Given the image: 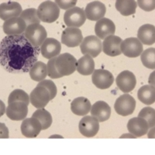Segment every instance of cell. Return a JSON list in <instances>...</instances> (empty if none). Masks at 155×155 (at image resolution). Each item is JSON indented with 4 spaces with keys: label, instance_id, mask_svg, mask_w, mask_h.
<instances>
[{
    "label": "cell",
    "instance_id": "obj_35",
    "mask_svg": "<svg viewBox=\"0 0 155 155\" xmlns=\"http://www.w3.org/2000/svg\"><path fill=\"white\" fill-rule=\"evenodd\" d=\"M37 86L44 87V88L48 90V92H50V95H51V100L54 99L55 96L57 95V92H58L57 86L54 82L53 81H51V80L45 79L42 81H40L37 84Z\"/></svg>",
    "mask_w": 155,
    "mask_h": 155
},
{
    "label": "cell",
    "instance_id": "obj_22",
    "mask_svg": "<svg viewBox=\"0 0 155 155\" xmlns=\"http://www.w3.org/2000/svg\"><path fill=\"white\" fill-rule=\"evenodd\" d=\"M21 133L27 138L37 137L42 130V127L38 120L33 117L25 119L21 124Z\"/></svg>",
    "mask_w": 155,
    "mask_h": 155
},
{
    "label": "cell",
    "instance_id": "obj_42",
    "mask_svg": "<svg viewBox=\"0 0 155 155\" xmlns=\"http://www.w3.org/2000/svg\"><path fill=\"white\" fill-rule=\"evenodd\" d=\"M5 109H6V107H5V103L2 100H0V117L5 113Z\"/></svg>",
    "mask_w": 155,
    "mask_h": 155
},
{
    "label": "cell",
    "instance_id": "obj_26",
    "mask_svg": "<svg viewBox=\"0 0 155 155\" xmlns=\"http://www.w3.org/2000/svg\"><path fill=\"white\" fill-rule=\"evenodd\" d=\"M78 72L82 75H90L95 71V61L93 58L89 55H84L78 61Z\"/></svg>",
    "mask_w": 155,
    "mask_h": 155
},
{
    "label": "cell",
    "instance_id": "obj_25",
    "mask_svg": "<svg viewBox=\"0 0 155 155\" xmlns=\"http://www.w3.org/2000/svg\"><path fill=\"white\" fill-rule=\"evenodd\" d=\"M137 39L145 45L155 44V27L152 24L142 25L137 31Z\"/></svg>",
    "mask_w": 155,
    "mask_h": 155
},
{
    "label": "cell",
    "instance_id": "obj_2",
    "mask_svg": "<svg viewBox=\"0 0 155 155\" xmlns=\"http://www.w3.org/2000/svg\"><path fill=\"white\" fill-rule=\"evenodd\" d=\"M37 11L40 20L47 23L55 22L60 15V9L55 2L52 1H45L41 3Z\"/></svg>",
    "mask_w": 155,
    "mask_h": 155
},
{
    "label": "cell",
    "instance_id": "obj_4",
    "mask_svg": "<svg viewBox=\"0 0 155 155\" xmlns=\"http://www.w3.org/2000/svg\"><path fill=\"white\" fill-rule=\"evenodd\" d=\"M77 64L76 58L69 53L61 54L55 61L57 70L62 77L73 74L77 69Z\"/></svg>",
    "mask_w": 155,
    "mask_h": 155
},
{
    "label": "cell",
    "instance_id": "obj_6",
    "mask_svg": "<svg viewBox=\"0 0 155 155\" xmlns=\"http://www.w3.org/2000/svg\"><path fill=\"white\" fill-rule=\"evenodd\" d=\"M86 20L85 10L80 7H75L67 10L64 15V22L68 27L79 28Z\"/></svg>",
    "mask_w": 155,
    "mask_h": 155
},
{
    "label": "cell",
    "instance_id": "obj_38",
    "mask_svg": "<svg viewBox=\"0 0 155 155\" xmlns=\"http://www.w3.org/2000/svg\"><path fill=\"white\" fill-rule=\"evenodd\" d=\"M55 3L58 5L59 9H64L66 11L70 9L75 7V5L77 3L76 0H56Z\"/></svg>",
    "mask_w": 155,
    "mask_h": 155
},
{
    "label": "cell",
    "instance_id": "obj_31",
    "mask_svg": "<svg viewBox=\"0 0 155 155\" xmlns=\"http://www.w3.org/2000/svg\"><path fill=\"white\" fill-rule=\"evenodd\" d=\"M19 17L26 23L27 27L32 24H40V19L37 16V11L34 8H30L23 10Z\"/></svg>",
    "mask_w": 155,
    "mask_h": 155
},
{
    "label": "cell",
    "instance_id": "obj_12",
    "mask_svg": "<svg viewBox=\"0 0 155 155\" xmlns=\"http://www.w3.org/2000/svg\"><path fill=\"white\" fill-rule=\"evenodd\" d=\"M51 101V95L44 87L37 86L30 95V102L34 107L44 109Z\"/></svg>",
    "mask_w": 155,
    "mask_h": 155
},
{
    "label": "cell",
    "instance_id": "obj_16",
    "mask_svg": "<svg viewBox=\"0 0 155 155\" xmlns=\"http://www.w3.org/2000/svg\"><path fill=\"white\" fill-rule=\"evenodd\" d=\"M123 40L120 37L112 35L106 37L102 42V51L109 57H116L122 54L121 44Z\"/></svg>",
    "mask_w": 155,
    "mask_h": 155
},
{
    "label": "cell",
    "instance_id": "obj_32",
    "mask_svg": "<svg viewBox=\"0 0 155 155\" xmlns=\"http://www.w3.org/2000/svg\"><path fill=\"white\" fill-rule=\"evenodd\" d=\"M143 65L149 69H155V48H150L143 51L140 55Z\"/></svg>",
    "mask_w": 155,
    "mask_h": 155
},
{
    "label": "cell",
    "instance_id": "obj_5",
    "mask_svg": "<svg viewBox=\"0 0 155 155\" xmlns=\"http://www.w3.org/2000/svg\"><path fill=\"white\" fill-rule=\"evenodd\" d=\"M80 48L83 55H89L92 58H96L102 52V43L96 36L90 35L83 39Z\"/></svg>",
    "mask_w": 155,
    "mask_h": 155
},
{
    "label": "cell",
    "instance_id": "obj_15",
    "mask_svg": "<svg viewBox=\"0 0 155 155\" xmlns=\"http://www.w3.org/2000/svg\"><path fill=\"white\" fill-rule=\"evenodd\" d=\"M5 114L10 120L14 121L24 120L28 114V106L23 102H12L6 107Z\"/></svg>",
    "mask_w": 155,
    "mask_h": 155
},
{
    "label": "cell",
    "instance_id": "obj_44",
    "mask_svg": "<svg viewBox=\"0 0 155 155\" xmlns=\"http://www.w3.org/2000/svg\"><path fill=\"white\" fill-rule=\"evenodd\" d=\"M49 138H50V139H52V138H61V139H63L64 137L59 135V134H54V135L50 136Z\"/></svg>",
    "mask_w": 155,
    "mask_h": 155
},
{
    "label": "cell",
    "instance_id": "obj_39",
    "mask_svg": "<svg viewBox=\"0 0 155 155\" xmlns=\"http://www.w3.org/2000/svg\"><path fill=\"white\" fill-rule=\"evenodd\" d=\"M9 138V129L5 124L0 123V139Z\"/></svg>",
    "mask_w": 155,
    "mask_h": 155
},
{
    "label": "cell",
    "instance_id": "obj_1",
    "mask_svg": "<svg viewBox=\"0 0 155 155\" xmlns=\"http://www.w3.org/2000/svg\"><path fill=\"white\" fill-rule=\"evenodd\" d=\"M41 49L32 46L23 34L6 36L0 42V65L12 74L27 73L37 61Z\"/></svg>",
    "mask_w": 155,
    "mask_h": 155
},
{
    "label": "cell",
    "instance_id": "obj_21",
    "mask_svg": "<svg viewBox=\"0 0 155 155\" xmlns=\"http://www.w3.org/2000/svg\"><path fill=\"white\" fill-rule=\"evenodd\" d=\"M106 12V5L99 1H94L86 5L85 13L86 19L92 21H99L104 18Z\"/></svg>",
    "mask_w": 155,
    "mask_h": 155
},
{
    "label": "cell",
    "instance_id": "obj_18",
    "mask_svg": "<svg viewBox=\"0 0 155 155\" xmlns=\"http://www.w3.org/2000/svg\"><path fill=\"white\" fill-rule=\"evenodd\" d=\"M116 31L115 23L108 18H102L97 21L95 25V33L96 37L101 40H105L109 36L114 35Z\"/></svg>",
    "mask_w": 155,
    "mask_h": 155
},
{
    "label": "cell",
    "instance_id": "obj_14",
    "mask_svg": "<svg viewBox=\"0 0 155 155\" xmlns=\"http://www.w3.org/2000/svg\"><path fill=\"white\" fill-rule=\"evenodd\" d=\"M61 43L54 38L49 37L45 40L41 47V54L47 59H52L61 54Z\"/></svg>",
    "mask_w": 155,
    "mask_h": 155
},
{
    "label": "cell",
    "instance_id": "obj_41",
    "mask_svg": "<svg viewBox=\"0 0 155 155\" xmlns=\"http://www.w3.org/2000/svg\"><path fill=\"white\" fill-rule=\"evenodd\" d=\"M147 137L150 139H155V127L149 130L147 133Z\"/></svg>",
    "mask_w": 155,
    "mask_h": 155
},
{
    "label": "cell",
    "instance_id": "obj_11",
    "mask_svg": "<svg viewBox=\"0 0 155 155\" xmlns=\"http://www.w3.org/2000/svg\"><path fill=\"white\" fill-rule=\"evenodd\" d=\"M92 81L95 86L100 89H106L114 82V77L106 69H96L92 73Z\"/></svg>",
    "mask_w": 155,
    "mask_h": 155
},
{
    "label": "cell",
    "instance_id": "obj_19",
    "mask_svg": "<svg viewBox=\"0 0 155 155\" xmlns=\"http://www.w3.org/2000/svg\"><path fill=\"white\" fill-rule=\"evenodd\" d=\"M22 12V6L17 2H8L0 4V19L4 21L19 17Z\"/></svg>",
    "mask_w": 155,
    "mask_h": 155
},
{
    "label": "cell",
    "instance_id": "obj_24",
    "mask_svg": "<svg viewBox=\"0 0 155 155\" xmlns=\"http://www.w3.org/2000/svg\"><path fill=\"white\" fill-rule=\"evenodd\" d=\"M92 109L90 101L85 97H78L71 103V109L74 114L80 116H85Z\"/></svg>",
    "mask_w": 155,
    "mask_h": 155
},
{
    "label": "cell",
    "instance_id": "obj_3",
    "mask_svg": "<svg viewBox=\"0 0 155 155\" xmlns=\"http://www.w3.org/2000/svg\"><path fill=\"white\" fill-rule=\"evenodd\" d=\"M23 36L27 38L32 46L37 48H40L43 43L48 38L46 29L44 28V26L41 25V23L32 24L27 27V29L23 33Z\"/></svg>",
    "mask_w": 155,
    "mask_h": 155
},
{
    "label": "cell",
    "instance_id": "obj_20",
    "mask_svg": "<svg viewBox=\"0 0 155 155\" xmlns=\"http://www.w3.org/2000/svg\"><path fill=\"white\" fill-rule=\"evenodd\" d=\"M149 125L147 122L140 117H134L127 123V130L129 133L135 136L136 137H140L149 131Z\"/></svg>",
    "mask_w": 155,
    "mask_h": 155
},
{
    "label": "cell",
    "instance_id": "obj_10",
    "mask_svg": "<svg viewBox=\"0 0 155 155\" xmlns=\"http://www.w3.org/2000/svg\"><path fill=\"white\" fill-rule=\"evenodd\" d=\"M116 85L124 94H128L135 88L137 79L134 74L130 71H124L116 78Z\"/></svg>",
    "mask_w": 155,
    "mask_h": 155
},
{
    "label": "cell",
    "instance_id": "obj_34",
    "mask_svg": "<svg viewBox=\"0 0 155 155\" xmlns=\"http://www.w3.org/2000/svg\"><path fill=\"white\" fill-rule=\"evenodd\" d=\"M138 117L143 118L147 122L149 128L151 129L155 127V109L147 106L141 109L138 114Z\"/></svg>",
    "mask_w": 155,
    "mask_h": 155
},
{
    "label": "cell",
    "instance_id": "obj_23",
    "mask_svg": "<svg viewBox=\"0 0 155 155\" xmlns=\"http://www.w3.org/2000/svg\"><path fill=\"white\" fill-rule=\"evenodd\" d=\"M91 115L99 120V122H105L109 120L111 116V108L104 101H98L92 106Z\"/></svg>",
    "mask_w": 155,
    "mask_h": 155
},
{
    "label": "cell",
    "instance_id": "obj_37",
    "mask_svg": "<svg viewBox=\"0 0 155 155\" xmlns=\"http://www.w3.org/2000/svg\"><path fill=\"white\" fill-rule=\"evenodd\" d=\"M137 5L142 10L150 12L155 9V0H138Z\"/></svg>",
    "mask_w": 155,
    "mask_h": 155
},
{
    "label": "cell",
    "instance_id": "obj_13",
    "mask_svg": "<svg viewBox=\"0 0 155 155\" xmlns=\"http://www.w3.org/2000/svg\"><path fill=\"white\" fill-rule=\"evenodd\" d=\"M82 41V33L79 28L68 27L62 32L61 43L68 48H76Z\"/></svg>",
    "mask_w": 155,
    "mask_h": 155
},
{
    "label": "cell",
    "instance_id": "obj_28",
    "mask_svg": "<svg viewBox=\"0 0 155 155\" xmlns=\"http://www.w3.org/2000/svg\"><path fill=\"white\" fill-rule=\"evenodd\" d=\"M29 73L32 80L38 82L44 81L48 75L47 64L42 61H37L32 66Z\"/></svg>",
    "mask_w": 155,
    "mask_h": 155
},
{
    "label": "cell",
    "instance_id": "obj_27",
    "mask_svg": "<svg viewBox=\"0 0 155 155\" xmlns=\"http://www.w3.org/2000/svg\"><path fill=\"white\" fill-rule=\"evenodd\" d=\"M137 98L145 105L153 104L155 102V88L150 85H143L138 90Z\"/></svg>",
    "mask_w": 155,
    "mask_h": 155
},
{
    "label": "cell",
    "instance_id": "obj_43",
    "mask_svg": "<svg viewBox=\"0 0 155 155\" xmlns=\"http://www.w3.org/2000/svg\"><path fill=\"white\" fill-rule=\"evenodd\" d=\"M120 138H131V139H133V138H134V139H136L137 137H136L135 136L133 135V134H131L129 133V134H124L123 135L120 136Z\"/></svg>",
    "mask_w": 155,
    "mask_h": 155
},
{
    "label": "cell",
    "instance_id": "obj_7",
    "mask_svg": "<svg viewBox=\"0 0 155 155\" xmlns=\"http://www.w3.org/2000/svg\"><path fill=\"white\" fill-rule=\"evenodd\" d=\"M136 108V101L129 94H124L116 100L114 109L116 113L122 116H127L132 114Z\"/></svg>",
    "mask_w": 155,
    "mask_h": 155
},
{
    "label": "cell",
    "instance_id": "obj_9",
    "mask_svg": "<svg viewBox=\"0 0 155 155\" xmlns=\"http://www.w3.org/2000/svg\"><path fill=\"white\" fill-rule=\"evenodd\" d=\"M78 129L83 136L86 137H92L99 132V122L94 116H83L78 124Z\"/></svg>",
    "mask_w": 155,
    "mask_h": 155
},
{
    "label": "cell",
    "instance_id": "obj_36",
    "mask_svg": "<svg viewBox=\"0 0 155 155\" xmlns=\"http://www.w3.org/2000/svg\"><path fill=\"white\" fill-rule=\"evenodd\" d=\"M56 58H54L52 59H50L47 64V70H48V75L50 78H53V79H57V78H62V76L58 73V70L56 68L55 65V61H56Z\"/></svg>",
    "mask_w": 155,
    "mask_h": 155
},
{
    "label": "cell",
    "instance_id": "obj_17",
    "mask_svg": "<svg viewBox=\"0 0 155 155\" xmlns=\"http://www.w3.org/2000/svg\"><path fill=\"white\" fill-rule=\"evenodd\" d=\"M2 28L7 36L22 35L27 29V25L21 18L16 17L4 22Z\"/></svg>",
    "mask_w": 155,
    "mask_h": 155
},
{
    "label": "cell",
    "instance_id": "obj_40",
    "mask_svg": "<svg viewBox=\"0 0 155 155\" xmlns=\"http://www.w3.org/2000/svg\"><path fill=\"white\" fill-rule=\"evenodd\" d=\"M148 83H149V85L155 88V70L150 73L149 78H148Z\"/></svg>",
    "mask_w": 155,
    "mask_h": 155
},
{
    "label": "cell",
    "instance_id": "obj_33",
    "mask_svg": "<svg viewBox=\"0 0 155 155\" xmlns=\"http://www.w3.org/2000/svg\"><path fill=\"white\" fill-rule=\"evenodd\" d=\"M23 102L25 104L28 106L30 103V95L23 90L21 89H16L13 90L8 97V102L9 104L12 102Z\"/></svg>",
    "mask_w": 155,
    "mask_h": 155
},
{
    "label": "cell",
    "instance_id": "obj_8",
    "mask_svg": "<svg viewBox=\"0 0 155 155\" xmlns=\"http://www.w3.org/2000/svg\"><path fill=\"white\" fill-rule=\"evenodd\" d=\"M122 54L128 58H137L143 53V44L137 37H129L123 41L121 44Z\"/></svg>",
    "mask_w": 155,
    "mask_h": 155
},
{
    "label": "cell",
    "instance_id": "obj_29",
    "mask_svg": "<svg viewBox=\"0 0 155 155\" xmlns=\"http://www.w3.org/2000/svg\"><path fill=\"white\" fill-rule=\"evenodd\" d=\"M137 6V3L134 0H118L116 2V9L124 16L134 14Z\"/></svg>",
    "mask_w": 155,
    "mask_h": 155
},
{
    "label": "cell",
    "instance_id": "obj_30",
    "mask_svg": "<svg viewBox=\"0 0 155 155\" xmlns=\"http://www.w3.org/2000/svg\"><path fill=\"white\" fill-rule=\"evenodd\" d=\"M33 118H35L40 121L43 130H47L49 128L52 124V116L51 114L46 110L45 109H37L33 115H32Z\"/></svg>",
    "mask_w": 155,
    "mask_h": 155
}]
</instances>
